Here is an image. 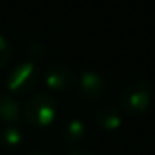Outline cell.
I'll return each instance as SVG.
<instances>
[{"label":"cell","mask_w":155,"mask_h":155,"mask_svg":"<svg viewBox=\"0 0 155 155\" xmlns=\"http://www.w3.org/2000/svg\"><path fill=\"white\" fill-rule=\"evenodd\" d=\"M40 82V70L38 65L27 60L18 64L14 70L7 75V88L10 95H27L37 87Z\"/></svg>","instance_id":"3957f363"},{"label":"cell","mask_w":155,"mask_h":155,"mask_svg":"<svg viewBox=\"0 0 155 155\" xmlns=\"http://www.w3.org/2000/svg\"><path fill=\"white\" fill-rule=\"evenodd\" d=\"M65 155H95V153L90 150H87V148H74V150L67 152Z\"/></svg>","instance_id":"7c38bea8"},{"label":"cell","mask_w":155,"mask_h":155,"mask_svg":"<svg viewBox=\"0 0 155 155\" xmlns=\"http://www.w3.org/2000/svg\"><path fill=\"white\" fill-rule=\"evenodd\" d=\"M27 155H48L47 152H42V150H34V152H28Z\"/></svg>","instance_id":"4fadbf2b"},{"label":"cell","mask_w":155,"mask_h":155,"mask_svg":"<svg viewBox=\"0 0 155 155\" xmlns=\"http://www.w3.org/2000/svg\"><path fill=\"white\" fill-rule=\"evenodd\" d=\"M0 142L5 148L15 150L24 143V132L20 130L18 125H7L0 132Z\"/></svg>","instance_id":"9c48e42d"},{"label":"cell","mask_w":155,"mask_h":155,"mask_svg":"<svg viewBox=\"0 0 155 155\" xmlns=\"http://www.w3.org/2000/svg\"><path fill=\"white\" fill-rule=\"evenodd\" d=\"M57 115V100L48 92L32 95L24 107V118L32 127H48Z\"/></svg>","instance_id":"7a4b0ae2"},{"label":"cell","mask_w":155,"mask_h":155,"mask_svg":"<svg viewBox=\"0 0 155 155\" xmlns=\"http://www.w3.org/2000/svg\"><path fill=\"white\" fill-rule=\"evenodd\" d=\"M45 78V85L48 87V90H54V92H67L70 88L75 87L77 84V75L74 74L70 67L64 64H54L47 68L44 75Z\"/></svg>","instance_id":"5b68a950"},{"label":"cell","mask_w":155,"mask_h":155,"mask_svg":"<svg viewBox=\"0 0 155 155\" xmlns=\"http://www.w3.org/2000/svg\"><path fill=\"white\" fill-rule=\"evenodd\" d=\"M12 60V45L4 35L0 34V68L7 67Z\"/></svg>","instance_id":"30bf717a"},{"label":"cell","mask_w":155,"mask_h":155,"mask_svg":"<svg viewBox=\"0 0 155 155\" xmlns=\"http://www.w3.org/2000/svg\"><path fill=\"white\" fill-rule=\"evenodd\" d=\"M85 135H87V127L78 118H70L62 127V137L68 143H77V142L84 140Z\"/></svg>","instance_id":"ba28073f"},{"label":"cell","mask_w":155,"mask_h":155,"mask_svg":"<svg viewBox=\"0 0 155 155\" xmlns=\"http://www.w3.org/2000/svg\"><path fill=\"white\" fill-rule=\"evenodd\" d=\"M45 55V48L42 44H32L30 47H28V60L34 62V64H37L38 60H42Z\"/></svg>","instance_id":"8fae6325"},{"label":"cell","mask_w":155,"mask_h":155,"mask_svg":"<svg viewBox=\"0 0 155 155\" xmlns=\"http://www.w3.org/2000/svg\"><path fill=\"white\" fill-rule=\"evenodd\" d=\"M153 87L147 80H134L125 85L120 94V107L130 115H140L150 108L153 102Z\"/></svg>","instance_id":"6da1fadb"},{"label":"cell","mask_w":155,"mask_h":155,"mask_svg":"<svg viewBox=\"0 0 155 155\" xmlns=\"http://www.w3.org/2000/svg\"><path fill=\"white\" fill-rule=\"evenodd\" d=\"M0 118L7 125H17L22 118V108L10 94H0Z\"/></svg>","instance_id":"8992f818"},{"label":"cell","mask_w":155,"mask_h":155,"mask_svg":"<svg viewBox=\"0 0 155 155\" xmlns=\"http://www.w3.org/2000/svg\"><path fill=\"white\" fill-rule=\"evenodd\" d=\"M95 125L104 132H114L122 125V115L114 107H104L95 114Z\"/></svg>","instance_id":"52a82bcc"},{"label":"cell","mask_w":155,"mask_h":155,"mask_svg":"<svg viewBox=\"0 0 155 155\" xmlns=\"http://www.w3.org/2000/svg\"><path fill=\"white\" fill-rule=\"evenodd\" d=\"M77 94L82 100L85 102H95L98 98H102V95L105 94V78L102 77L98 72L95 70H84L77 78Z\"/></svg>","instance_id":"277c9868"}]
</instances>
